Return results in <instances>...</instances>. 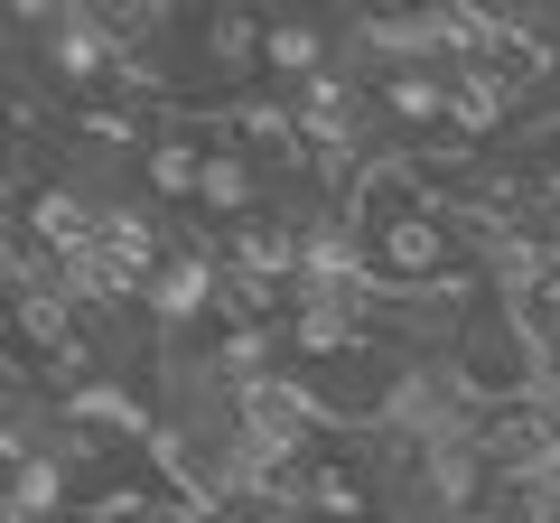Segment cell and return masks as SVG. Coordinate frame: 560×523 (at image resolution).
<instances>
[{
  "label": "cell",
  "mask_w": 560,
  "mask_h": 523,
  "mask_svg": "<svg viewBox=\"0 0 560 523\" xmlns=\"http://www.w3.org/2000/svg\"><path fill=\"white\" fill-rule=\"evenodd\" d=\"M346 234L364 253V281L374 290H467L477 281V253H467L458 216L420 197L411 160H364L346 187Z\"/></svg>",
  "instance_id": "6da1fadb"
},
{
  "label": "cell",
  "mask_w": 560,
  "mask_h": 523,
  "mask_svg": "<svg viewBox=\"0 0 560 523\" xmlns=\"http://www.w3.org/2000/svg\"><path fill=\"white\" fill-rule=\"evenodd\" d=\"M197 131H206L197 216L215 224V243H224V234H243L253 216H271V178H261V160H253V141H243V131H224V121H197Z\"/></svg>",
  "instance_id": "7a4b0ae2"
},
{
  "label": "cell",
  "mask_w": 560,
  "mask_h": 523,
  "mask_svg": "<svg viewBox=\"0 0 560 523\" xmlns=\"http://www.w3.org/2000/svg\"><path fill=\"white\" fill-rule=\"evenodd\" d=\"M261 38H271V10H197L178 28V47L215 84H261Z\"/></svg>",
  "instance_id": "3957f363"
},
{
  "label": "cell",
  "mask_w": 560,
  "mask_h": 523,
  "mask_svg": "<svg viewBox=\"0 0 560 523\" xmlns=\"http://www.w3.org/2000/svg\"><path fill=\"white\" fill-rule=\"evenodd\" d=\"M150 309H160L168 327H197L224 309V262L215 253H168L160 271H150Z\"/></svg>",
  "instance_id": "277c9868"
},
{
  "label": "cell",
  "mask_w": 560,
  "mask_h": 523,
  "mask_svg": "<svg viewBox=\"0 0 560 523\" xmlns=\"http://www.w3.org/2000/svg\"><path fill=\"white\" fill-rule=\"evenodd\" d=\"M327 66H337V38H327L318 20H280V10H271V38H261V84H271V94H300V84H318Z\"/></svg>",
  "instance_id": "5b68a950"
},
{
  "label": "cell",
  "mask_w": 560,
  "mask_h": 523,
  "mask_svg": "<svg viewBox=\"0 0 560 523\" xmlns=\"http://www.w3.org/2000/svg\"><path fill=\"white\" fill-rule=\"evenodd\" d=\"M290 496H300L318 523H374V486H364L355 458H308L300 477H290Z\"/></svg>",
  "instance_id": "8992f818"
},
{
  "label": "cell",
  "mask_w": 560,
  "mask_h": 523,
  "mask_svg": "<svg viewBox=\"0 0 560 523\" xmlns=\"http://www.w3.org/2000/svg\"><path fill=\"white\" fill-rule=\"evenodd\" d=\"M197 168H206V131L187 121V131H160V141L140 150V187H150V206H187L197 216Z\"/></svg>",
  "instance_id": "52a82bcc"
},
{
  "label": "cell",
  "mask_w": 560,
  "mask_h": 523,
  "mask_svg": "<svg viewBox=\"0 0 560 523\" xmlns=\"http://www.w3.org/2000/svg\"><path fill=\"white\" fill-rule=\"evenodd\" d=\"M10 346H28V327H20V290H0V356Z\"/></svg>",
  "instance_id": "ba28073f"
},
{
  "label": "cell",
  "mask_w": 560,
  "mask_h": 523,
  "mask_svg": "<svg viewBox=\"0 0 560 523\" xmlns=\"http://www.w3.org/2000/svg\"><path fill=\"white\" fill-rule=\"evenodd\" d=\"M160 523H215V514H197V504H187V514H178V504H160Z\"/></svg>",
  "instance_id": "9c48e42d"
},
{
  "label": "cell",
  "mask_w": 560,
  "mask_h": 523,
  "mask_svg": "<svg viewBox=\"0 0 560 523\" xmlns=\"http://www.w3.org/2000/svg\"><path fill=\"white\" fill-rule=\"evenodd\" d=\"M430 523H477V514H430Z\"/></svg>",
  "instance_id": "30bf717a"
}]
</instances>
